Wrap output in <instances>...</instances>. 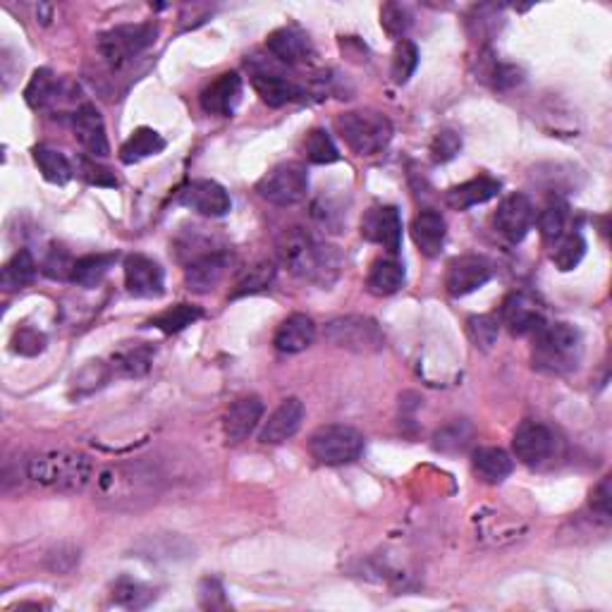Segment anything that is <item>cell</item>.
<instances>
[{"label":"cell","instance_id":"obj_1","mask_svg":"<svg viewBox=\"0 0 612 612\" xmlns=\"http://www.w3.org/2000/svg\"><path fill=\"white\" fill-rule=\"evenodd\" d=\"M278 259L297 278L316 285H333L342 271L338 247L321 244L304 228H287L278 237Z\"/></svg>","mask_w":612,"mask_h":612},{"label":"cell","instance_id":"obj_16","mask_svg":"<svg viewBox=\"0 0 612 612\" xmlns=\"http://www.w3.org/2000/svg\"><path fill=\"white\" fill-rule=\"evenodd\" d=\"M232 263V256L225 249H216V252L201 254L197 259H192L185 268V285L189 292H197V295H206L216 287L220 280L225 278Z\"/></svg>","mask_w":612,"mask_h":612},{"label":"cell","instance_id":"obj_12","mask_svg":"<svg viewBox=\"0 0 612 612\" xmlns=\"http://www.w3.org/2000/svg\"><path fill=\"white\" fill-rule=\"evenodd\" d=\"M493 278V268L483 256H459L450 261L448 275H445V290L450 297H467L471 292L481 290Z\"/></svg>","mask_w":612,"mask_h":612},{"label":"cell","instance_id":"obj_34","mask_svg":"<svg viewBox=\"0 0 612 612\" xmlns=\"http://www.w3.org/2000/svg\"><path fill=\"white\" fill-rule=\"evenodd\" d=\"M36 271H39V268H36L34 256L29 254L27 249H22V252H17L8 263H5L0 283H3L5 290H22V287L34 283Z\"/></svg>","mask_w":612,"mask_h":612},{"label":"cell","instance_id":"obj_28","mask_svg":"<svg viewBox=\"0 0 612 612\" xmlns=\"http://www.w3.org/2000/svg\"><path fill=\"white\" fill-rule=\"evenodd\" d=\"M163 149H165V139L161 134L151 130V127H139V130H134L130 134V139L122 144L120 161L125 165H132L144 161V158L156 156V153H161Z\"/></svg>","mask_w":612,"mask_h":612},{"label":"cell","instance_id":"obj_11","mask_svg":"<svg viewBox=\"0 0 612 612\" xmlns=\"http://www.w3.org/2000/svg\"><path fill=\"white\" fill-rule=\"evenodd\" d=\"M361 235L383 247L388 254H397L402 247V216L397 206H376L366 211L361 220Z\"/></svg>","mask_w":612,"mask_h":612},{"label":"cell","instance_id":"obj_20","mask_svg":"<svg viewBox=\"0 0 612 612\" xmlns=\"http://www.w3.org/2000/svg\"><path fill=\"white\" fill-rule=\"evenodd\" d=\"M266 48L273 58H278L285 65H302L314 55L311 39L297 27L275 29L266 39Z\"/></svg>","mask_w":612,"mask_h":612},{"label":"cell","instance_id":"obj_15","mask_svg":"<svg viewBox=\"0 0 612 612\" xmlns=\"http://www.w3.org/2000/svg\"><path fill=\"white\" fill-rule=\"evenodd\" d=\"M125 285L134 297H161L165 292V273L149 256L132 254L125 259Z\"/></svg>","mask_w":612,"mask_h":612},{"label":"cell","instance_id":"obj_39","mask_svg":"<svg viewBox=\"0 0 612 612\" xmlns=\"http://www.w3.org/2000/svg\"><path fill=\"white\" fill-rule=\"evenodd\" d=\"M419 67V48L412 41L402 39L397 41L393 53V67H390V77L395 84H407Z\"/></svg>","mask_w":612,"mask_h":612},{"label":"cell","instance_id":"obj_31","mask_svg":"<svg viewBox=\"0 0 612 612\" xmlns=\"http://www.w3.org/2000/svg\"><path fill=\"white\" fill-rule=\"evenodd\" d=\"M201 316H204V311H201L199 306L175 304V306H170V309L161 311L158 316H153L149 321V326L158 328L165 335H175V333H180V330L194 326Z\"/></svg>","mask_w":612,"mask_h":612},{"label":"cell","instance_id":"obj_22","mask_svg":"<svg viewBox=\"0 0 612 612\" xmlns=\"http://www.w3.org/2000/svg\"><path fill=\"white\" fill-rule=\"evenodd\" d=\"M316 340V326L306 314H292L280 323L273 335L275 350L283 354H299L309 350Z\"/></svg>","mask_w":612,"mask_h":612},{"label":"cell","instance_id":"obj_7","mask_svg":"<svg viewBox=\"0 0 612 612\" xmlns=\"http://www.w3.org/2000/svg\"><path fill=\"white\" fill-rule=\"evenodd\" d=\"M330 345L340 347V350L357 352V354H373L381 352L385 347V335L381 326L369 316H340L326 323L323 330Z\"/></svg>","mask_w":612,"mask_h":612},{"label":"cell","instance_id":"obj_10","mask_svg":"<svg viewBox=\"0 0 612 612\" xmlns=\"http://www.w3.org/2000/svg\"><path fill=\"white\" fill-rule=\"evenodd\" d=\"M177 204L192 208L206 218H223L228 216L232 208L230 194L225 192L223 185L213 180H194L187 182L185 187L177 192Z\"/></svg>","mask_w":612,"mask_h":612},{"label":"cell","instance_id":"obj_37","mask_svg":"<svg viewBox=\"0 0 612 612\" xmlns=\"http://www.w3.org/2000/svg\"><path fill=\"white\" fill-rule=\"evenodd\" d=\"M304 153H306V158L316 165H330V163L340 161V151H338V146H335L333 137H330L326 130H321V127H316V130H311L309 134H306Z\"/></svg>","mask_w":612,"mask_h":612},{"label":"cell","instance_id":"obj_9","mask_svg":"<svg viewBox=\"0 0 612 612\" xmlns=\"http://www.w3.org/2000/svg\"><path fill=\"white\" fill-rule=\"evenodd\" d=\"M536 208L526 194H510L500 201L498 211H495V230L505 237L507 242L519 244L534 228Z\"/></svg>","mask_w":612,"mask_h":612},{"label":"cell","instance_id":"obj_21","mask_svg":"<svg viewBox=\"0 0 612 612\" xmlns=\"http://www.w3.org/2000/svg\"><path fill=\"white\" fill-rule=\"evenodd\" d=\"M263 419V402L259 397H242L237 400L235 405L228 409L225 414V438L228 443L237 445L242 440H247L256 431V426L261 424Z\"/></svg>","mask_w":612,"mask_h":612},{"label":"cell","instance_id":"obj_26","mask_svg":"<svg viewBox=\"0 0 612 612\" xmlns=\"http://www.w3.org/2000/svg\"><path fill=\"white\" fill-rule=\"evenodd\" d=\"M407 273L405 266H402L397 259H378L371 266L369 273V290L376 297H390L395 295V292L402 290V285H405Z\"/></svg>","mask_w":612,"mask_h":612},{"label":"cell","instance_id":"obj_3","mask_svg":"<svg viewBox=\"0 0 612 612\" xmlns=\"http://www.w3.org/2000/svg\"><path fill=\"white\" fill-rule=\"evenodd\" d=\"M581 354H584V338L579 328L569 323L543 326L534 335V366L538 371L565 376L579 369Z\"/></svg>","mask_w":612,"mask_h":612},{"label":"cell","instance_id":"obj_29","mask_svg":"<svg viewBox=\"0 0 612 612\" xmlns=\"http://www.w3.org/2000/svg\"><path fill=\"white\" fill-rule=\"evenodd\" d=\"M58 94H60L58 77H55L48 67H39V70L32 75V79H29L27 89H24V101H27L29 108L44 110L51 106L53 101H58Z\"/></svg>","mask_w":612,"mask_h":612},{"label":"cell","instance_id":"obj_48","mask_svg":"<svg viewBox=\"0 0 612 612\" xmlns=\"http://www.w3.org/2000/svg\"><path fill=\"white\" fill-rule=\"evenodd\" d=\"M79 165H82L84 180L91 182V185H96V187H118V180H115V175L110 173L108 168H103V165L89 161V158H82V161H79Z\"/></svg>","mask_w":612,"mask_h":612},{"label":"cell","instance_id":"obj_47","mask_svg":"<svg viewBox=\"0 0 612 612\" xmlns=\"http://www.w3.org/2000/svg\"><path fill=\"white\" fill-rule=\"evenodd\" d=\"M108 376H110V369L103 364V361H91V364H87L82 371H79L75 383L79 390L89 383V393H91L94 388H101V385L108 381Z\"/></svg>","mask_w":612,"mask_h":612},{"label":"cell","instance_id":"obj_25","mask_svg":"<svg viewBox=\"0 0 612 612\" xmlns=\"http://www.w3.org/2000/svg\"><path fill=\"white\" fill-rule=\"evenodd\" d=\"M500 192V182L491 175H481L474 177V180L462 182V185L452 187L448 192V204L457 211H467L471 206H479L491 201L493 197H498Z\"/></svg>","mask_w":612,"mask_h":612},{"label":"cell","instance_id":"obj_30","mask_svg":"<svg viewBox=\"0 0 612 612\" xmlns=\"http://www.w3.org/2000/svg\"><path fill=\"white\" fill-rule=\"evenodd\" d=\"M32 153H34V163L39 165L41 175H44V180L51 182V185L63 187L72 180V175H75L70 161H67L60 151L48 149V146H36Z\"/></svg>","mask_w":612,"mask_h":612},{"label":"cell","instance_id":"obj_38","mask_svg":"<svg viewBox=\"0 0 612 612\" xmlns=\"http://www.w3.org/2000/svg\"><path fill=\"white\" fill-rule=\"evenodd\" d=\"M156 593L149 586L142 584V581H132V579H120L118 584L113 586V601L122 605V608L130 610H142L149 605Z\"/></svg>","mask_w":612,"mask_h":612},{"label":"cell","instance_id":"obj_46","mask_svg":"<svg viewBox=\"0 0 612 612\" xmlns=\"http://www.w3.org/2000/svg\"><path fill=\"white\" fill-rule=\"evenodd\" d=\"M72 268H75V259L58 247L51 249L44 261V273L53 280H72Z\"/></svg>","mask_w":612,"mask_h":612},{"label":"cell","instance_id":"obj_41","mask_svg":"<svg viewBox=\"0 0 612 612\" xmlns=\"http://www.w3.org/2000/svg\"><path fill=\"white\" fill-rule=\"evenodd\" d=\"M412 12H409L407 5L402 3H385L381 8V27L385 29V34L390 39L402 41V36L409 32L412 27Z\"/></svg>","mask_w":612,"mask_h":612},{"label":"cell","instance_id":"obj_35","mask_svg":"<svg viewBox=\"0 0 612 612\" xmlns=\"http://www.w3.org/2000/svg\"><path fill=\"white\" fill-rule=\"evenodd\" d=\"M275 280V263L263 259L259 263H254L252 268H247L237 280L235 292H232V299H240L247 295H259V292L268 290Z\"/></svg>","mask_w":612,"mask_h":612},{"label":"cell","instance_id":"obj_8","mask_svg":"<svg viewBox=\"0 0 612 612\" xmlns=\"http://www.w3.org/2000/svg\"><path fill=\"white\" fill-rule=\"evenodd\" d=\"M256 192L273 206H297L309 194V173L297 161L280 163L261 177Z\"/></svg>","mask_w":612,"mask_h":612},{"label":"cell","instance_id":"obj_45","mask_svg":"<svg viewBox=\"0 0 612 612\" xmlns=\"http://www.w3.org/2000/svg\"><path fill=\"white\" fill-rule=\"evenodd\" d=\"M459 151H462V137H459V134L452 132V130L438 132L436 139H433V144H431L433 161H436V163L452 161V158H455Z\"/></svg>","mask_w":612,"mask_h":612},{"label":"cell","instance_id":"obj_18","mask_svg":"<svg viewBox=\"0 0 612 612\" xmlns=\"http://www.w3.org/2000/svg\"><path fill=\"white\" fill-rule=\"evenodd\" d=\"M242 89V77L237 75V72H223V75L213 79V82L201 91L199 103L201 108H204V113L228 118V115L235 113V108L240 106Z\"/></svg>","mask_w":612,"mask_h":612},{"label":"cell","instance_id":"obj_6","mask_svg":"<svg viewBox=\"0 0 612 612\" xmlns=\"http://www.w3.org/2000/svg\"><path fill=\"white\" fill-rule=\"evenodd\" d=\"M156 39L158 24H120V27L108 29L99 36V51L113 70H120V67L130 65L137 55H142L146 48L156 44Z\"/></svg>","mask_w":612,"mask_h":612},{"label":"cell","instance_id":"obj_5","mask_svg":"<svg viewBox=\"0 0 612 612\" xmlns=\"http://www.w3.org/2000/svg\"><path fill=\"white\" fill-rule=\"evenodd\" d=\"M364 436L352 426L330 424L311 433L309 452L318 464L326 467H345L364 455Z\"/></svg>","mask_w":612,"mask_h":612},{"label":"cell","instance_id":"obj_23","mask_svg":"<svg viewBox=\"0 0 612 612\" xmlns=\"http://www.w3.org/2000/svg\"><path fill=\"white\" fill-rule=\"evenodd\" d=\"M412 237L421 254L428 256V259H436L445 247L448 223L438 211H421L412 223Z\"/></svg>","mask_w":612,"mask_h":612},{"label":"cell","instance_id":"obj_19","mask_svg":"<svg viewBox=\"0 0 612 612\" xmlns=\"http://www.w3.org/2000/svg\"><path fill=\"white\" fill-rule=\"evenodd\" d=\"M304 402L297 397H287L285 402H280V407L268 416V421L263 424V431L259 440L263 445H280L292 436H297V431L304 424Z\"/></svg>","mask_w":612,"mask_h":612},{"label":"cell","instance_id":"obj_32","mask_svg":"<svg viewBox=\"0 0 612 612\" xmlns=\"http://www.w3.org/2000/svg\"><path fill=\"white\" fill-rule=\"evenodd\" d=\"M471 440H474V426L469 421L457 419L440 428L436 436H433V448L443 452V455H457V452L469 448Z\"/></svg>","mask_w":612,"mask_h":612},{"label":"cell","instance_id":"obj_4","mask_svg":"<svg viewBox=\"0 0 612 612\" xmlns=\"http://www.w3.org/2000/svg\"><path fill=\"white\" fill-rule=\"evenodd\" d=\"M338 134L357 156H376L393 139V122L378 110H350L335 120Z\"/></svg>","mask_w":612,"mask_h":612},{"label":"cell","instance_id":"obj_44","mask_svg":"<svg viewBox=\"0 0 612 612\" xmlns=\"http://www.w3.org/2000/svg\"><path fill=\"white\" fill-rule=\"evenodd\" d=\"M10 345L12 352L22 354V357H36V354L46 350L48 338L36 328H17L15 335H12Z\"/></svg>","mask_w":612,"mask_h":612},{"label":"cell","instance_id":"obj_24","mask_svg":"<svg viewBox=\"0 0 612 612\" xmlns=\"http://www.w3.org/2000/svg\"><path fill=\"white\" fill-rule=\"evenodd\" d=\"M252 84L256 94L261 96V101L271 108H280L285 103L299 101L304 96L302 87H297L295 82L285 79L283 75H275V72H254Z\"/></svg>","mask_w":612,"mask_h":612},{"label":"cell","instance_id":"obj_49","mask_svg":"<svg viewBox=\"0 0 612 612\" xmlns=\"http://www.w3.org/2000/svg\"><path fill=\"white\" fill-rule=\"evenodd\" d=\"M591 507H593V512L601 514L603 519L610 517V476H605V479L598 483L596 488H593Z\"/></svg>","mask_w":612,"mask_h":612},{"label":"cell","instance_id":"obj_43","mask_svg":"<svg viewBox=\"0 0 612 612\" xmlns=\"http://www.w3.org/2000/svg\"><path fill=\"white\" fill-rule=\"evenodd\" d=\"M151 347H134V350H127L115 357V369H118L122 376H144L146 371L151 369Z\"/></svg>","mask_w":612,"mask_h":612},{"label":"cell","instance_id":"obj_42","mask_svg":"<svg viewBox=\"0 0 612 612\" xmlns=\"http://www.w3.org/2000/svg\"><path fill=\"white\" fill-rule=\"evenodd\" d=\"M467 333L471 342H474L476 347L483 352L493 350V345L498 342V333H500V323L498 318L493 316H471L467 321Z\"/></svg>","mask_w":612,"mask_h":612},{"label":"cell","instance_id":"obj_13","mask_svg":"<svg viewBox=\"0 0 612 612\" xmlns=\"http://www.w3.org/2000/svg\"><path fill=\"white\" fill-rule=\"evenodd\" d=\"M500 321L507 326L512 335H536L538 330L546 326V318L538 302L526 292H512L510 297L503 302L500 309Z\"/></svg>","mask_w":612,"mask_h":612},{"label":"cell","instance_id":"obj_2","mask_svg":"<svg viewBox=\"0 0 612 612\" xmlns=\"http://www.w3.org/2000/svg\"><path fill=\"white\" fill-rule=\"evenodd\" d=\"M27 476L51 491L79 493L94 481V464L82 452L46 450L29 459Z\"/></svg>","mask_w":612,"mask_h":612},{"label":"cell","instance_id":"obj_27","mask_svg":"<svg viewBox=\"0 0 612 612\" xmlns=\"http://www.w3.org/2000/svg\"><path fill=\"white\" fill-rule=\"evenodd\" d=\"M471 464L479 479L486 483H503L514 469L512 457L500 448H479L471 457Z\"/></svg>","mask_w":612,"mask_h":612},{"label":"cell","instance_id":"obj_14","mask_svg":"<svg viewBox=\"0 0 612 612\" xmlns=\"http://www.w3.org/2000/svg\"><path fill=\"white\" fill-rule=\"evenodd\" d=\"M512 450L522 464L536 467V464L546 462L555 450V436L548 426L538 424V421H524L517 428L512 438Z\"/></svg>","mask_w":612,"mask_h":612},{"label":"cell","instance_id":"obj_36","mask_svg":"<svg viewBox=\"0 0 612 612\" xmlns=\"http://www.w3.org/2000/svg\"><path fill=\"white\" fill-rule=\"evenodd\" d=\"M553 263L560 268L562 273L574 271L579 266L581 259L586 256V240L579 235V232H569V235H562L558 242L553 244Z\"/></svg>","mask_w":612,"mask_h":612},{"label":"cell","instance_id":"obj_33","mask_svg":"<svg viewBox=\"0 0 612 612\" xmlns=\"http://www.w3.org/2000/svg\"><path fill=\"white\" fill-rule=\"evenodd\" d=\"M118 256L115 254H89L75 261L72 268V283L82 287H96L106 278V273L113 268V263Z\"/></svg>","mask_w":612,"mask_h":612},{"label":"cell","instance_id":"obj_40","mask_svg":"<svg viewBox=\"0 0 612 612\" xmlns=\"http://www.w3.org/2000/svg\"><path fill=\"white\" fill-rule=\"evenodd\" d=\"M538 228H541L543 240L548 244H555L565 235L567 228V204L562 201H550V204L543 208L541 216H538Z\"/></svg>","mask_w":612,"mask_h":612},{"label":"cell","instance_id":"obj_17","mask_svg":"<svg viewBox=\"0 0 612 612\" xmlns=\"http://www.w3.org/2000/svg\"><path fill=\"white\" fill-rule=\"evenodd\" d=\"M72 132H75V139L82 144V149L94 158H103L110 153L106 125H103L99 108L94 103H82L72 113Z\"/></svg>","mask_w":612,"mask_h":612}]
</instances>
